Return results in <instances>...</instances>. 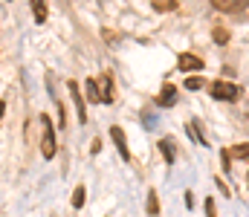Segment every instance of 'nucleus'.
Returning <instances> with one entry per match:
<instances>
[{"mask_svg": "<svg viewBox=\"0 0 249 217\" xmlns=\"http://www.w3.org/2000/svg\"><path fill=\"white\" fill-rule=\"evenodd\" d=\"M212 6L217 12H244L249 6V0H212Z\"/></svg>", "mask_w": 249, "mask_h": 217, "instance_id": "7ed1b4c3", "label": "nucleus"}, {"mask_svg": "<svg viewBox=\"0 0 249 217\" xmlns=\"http://www.w3.org/2000/svg\"><path fill=\"white\" fill-rule=\"evenodd\" d=\"M186 87H188V90H203L206 84H203L200 78H188V81H186Z\"/></svg>", "mask_w": 249, "mask_h": 217, "instance_id": "f3484780", "label": "nucleus"}, {"mask_svg": "<svg viewBox=\"0 0 249 217\" xmlns=\"http://www.w3.org/2000/svg\"><path fill=\"white\" fill-rule=\"evenodd\" d=\"M177 67H180V70L183 72H197V70H203V67H206V64H203V58H200V55H191V52H183V55H180V58H177Z\"/></svg>", "mask_w": 249, "mask_h": 217, "instance_id": "f03ea898", "label": "nucleus"}, {"mask_svg": "<svg viewBox=\"0 0 249 217\" xmlns=\"http://www.w3.org/2000/svg\"><path fill=\"white\" fill-rule=\"evenodd\" d=\"M102 84L96 81V78H87V84H84V90H87V99L90 101H102V90H99Z\"/></svg>", "mask_w": 249, "mask_h": 217, "instance_id": "6e6552de", "label": "nucleus"}, {"mask_svg": "<svg viewBox=\"0 0 249 217\" xmlns=\"http://www.w3.org/2000/svg\"><path fill=\"white\" fill-rule=\"evenodd\" d=\"M174 6H177L174 0H154V9L157 12H165V9H174Z\"/></svg>", "mask_w": 249, "mask_h": 217, "instance_id": "2eb2a0df", "label": "nucleus"}, {"mask_svg": "<svg viewBox=\"0 0 249 217\" xmlns=\"http://www.w3.org/2000/svg\"><path fill=\"white\" fill-rule=\"evenodd\" d=\"M102 101H113V78L110 75L102 78Z\"/></svg>", "mask_w": 249, "mask_h": 217, "instance_id": "9d476101", "label": "nucleus"}, {"mask_svg": "<svg viewBox=\"0 0 249 217\" xmlns=\"http://www.w3.org/2000/svg\"><path fill=\"white\" fill-rule=\"evenodd\" d=\"M160 150L165 153V159H168V162H174V153H177V148H174V142H171V139H162V142H160Z\"/></svg>", "mask_w": 249, "mask_h": 217, "instance_id": "9b49d317", "label": "nucleus"}, {"mask_svg": "<svg viewBox=\"0 0 249 217\" xmlns=\"http://www.w3.org/2000/svg\"><path fill=\"white\" fill-rule=\"evenodd\" d=\"M145 125H148V128H154V125H157V116H154V113H151V116H145Z\"/></svg>", "mask_w": 249, "mask_h": 217, "instance_id": "6ab92c4d", "label": "nucleus"}, {"mask_svg": "<svg viewBox=\"0 0 249 217\" xmlns=\"http://www.w3.org/2000/svg\"><path fill=\"white\" fill-rule=\"evenodd\" d=\"M214 41H217V44H226V41H229V32H226V29H214Z\"/></svg>", "mask_w": 249, "mask_h": 217, "instance_id": "dca6fc26", "label": "nucleus"}, {"mask_svg": "<svg viewBox=\"0 0 249 217\" xmlns=\"http://www.w3.org/2000/svg\"><path fill=\"white\" fill-rule=\"evenodd\" d=\"M110 136H113V142L119 148V156L127 162V159H130V148H127V139H124V131L122 128H110Z\"/></svg>", "mask_w": 249, "mask_h": 217, "instance_id": "39448f33", "label": "nucleus"}, {"mask_svg": "<svg viewBox=\"0 0 249 217\" xmlns=\"http://www.w3.org/2000/svg\"><path fill=\"white\" fill-rule=\"evenodd\" d=\"M209 90H212V96L220 99V101H235V99L241 96V90H238L235 84H229V81H214Z\"/></svg>", "mask_w": 249, "mask_h": 217, "instance_id": "f257e3e1", "label": "nucleus"}, {"mask_svg": "<svg viewBox=\"0 0 249 217\" xmlns=\"http://www.w3.org/2000/svg\"><path fill=\"white\" fill-rule=\"evenodd\" d=\"M229 156H238V159H249V142H244V145H235V148L229 150Z\"/></svg>", "mask_w": 249, "mask_h": 217, "instance_id": "f8f14e48", "label": "nucleus"}, {"mask_svg": "<svg viewBox=\"0 0 249 217\" xmlns=\"http://www.w3.org/2000/svg\"><path fill=\"white\" fill-rule=\"evenodd\" d=\"M148 215H160V200H157V191H148Z\"/></svg>", "mask_w": 249, "mask_h": 217, "instance_id": "ddd939ff", "label": "nucleus"}, {"mask_svg": "<svg viewBox=\"0 0 249 217\" xmlns=\"http://www.w3.org/2000/svg\"><path fill=\"white\" fill-rule=\"evenodd\" d=\"M3 113H6V101H0V119H3Z\"/></svg>", "mask_w": 249, "mask_h": 217, "instance_id": "aec40b11", "label": "nucleus"}, {"mask_svg": "<svg viewBox=\"0 0 249 217\" xmlns=\"http://www.w3.org/2000/svg\"><path fill=\"white\" fill-rule=\"evenodd\" d=\"M70 93H72V101H75V113H78V122H87V110H84V99L78 93L75 84H70Z\"/></svg>", "mask_w": 249, "mask_h": 217, "instance_id": "423d86ee", "label": "nucleus"}, {"mask_svg": "<svg viewBox=\"0 0 249 217\" xmlns=\"http://www.w3.org/2000/svg\"><path fill=\"white\" fill-rule=\"evenodd\" d=\"M81 206H84V185H78L72 191V209H81Z\"/></svg>", "mask_w": 249, "mask_h": 217, "instance_id": "4468645a", "label": "nucleus"}, {"mask_svg": "<svg viewBox=\"0 0 249 217\" xmlns=\"http://www.w3.org/2000/svg\"><path fill=\"white\" fill-rule=\"evenodd\" d=\"M206 217H217V212H214V200H212V197L206 200Z\"/></svg>", "mask_w": 249, "mask_h": 217, "instance_id": "a211bd4d", "label": "nucleus"}, {"mask_svg": "<svg viewBox=\"0 0 249 217\" xmlns=\"http://www.w3.org/2000/svg\"><path fill=\"white\" fill-rule=\"evenodd\" d=\"M174 101H177V90H174L171 84H165V90L160 93V99H157V104H160V107H171Z\"/></svg>", "mask_w": 249, "mask_h": 217, "instance_id": "0eeeda50", "label": "nucleus"}, {"mask_svg": "<svg viewBox=\"0 0 249 217\" xmlns=\"http://www.w3.org/2000/svg\"><path fill=\"white\" fill-rule=\"evenodd\" d=\"M29 6H32L35 20H38V23H44V20H47V3H44V0H29Z\"/></svg>", "mask_w": 249, "mask_h": 217, "instance_id": "1a4fd4ad", "label": "nucleus"}, {"mask_svg": "<svg viewBox=\"0 0 249 217\" xmlns=\"http://www.w3.org/2000/svg\"><path fill=\"white\" fill-rule=\"evenodd\" d=\"M44 125H47V134H44V142H41V150H44V156L50 159L53 153H55V134H53V125H50V119L44 116Z\"/></svg>", "mask_w": 249, "mask_h": 217, "instance_id": "20e7f679", "label": "nucleus"}]
</instances>
